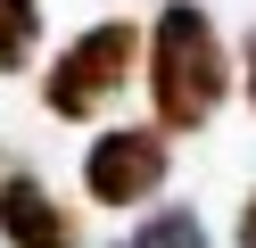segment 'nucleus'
I'll return each instance as SVG.
<instances>
[{
    "label": "nucleus",
    "mask_w": 256,
    "mask_h": 248,
    "mask_svg": "<svg viewBox=\"0 0 256 248\" xmlns=\"http://www.w3.org/2000/svg\"><path fill=\"white\" fill-rule=\"evenodd\" d=\"M248 108H256V33H248Z\"/></svg>",
    "instance_id": "6e6552de"
},
{
    "label": "nucleus",
    "mask_w": 256,
    "mask_h": 248,
    "mask_svg": "<svg viewBox=\"0 0 256 248\" xmlns=\"http://www.w3.org/2000/svg\"><path fill=\"white\" fill-rule=\"evenodd\" d=\"M132 58H140V25H124V17L83 25L50 58V75H42V108H50L58 124H91V116L132 83Z\"/></svg>",
    "instance_id": "f03ea898"
},
{
    "label": "nucleus",
    "mask_w": 256,
    "mask_h": 248,
    "mask_svg": "<svg viewBox=\"0 0 256 248\" xmlns=\"http://www.w3.org/2000/svg\"><path fill=\"white\" fill-rule=\"evenodd\" d=\"M42 42V0H0V75H25Z\"/></svg>",
    "instance_id": "423d86ee"
},
{
    "label": "nucleus",
    "mask_w": 256,
    "mask_h": 248,
    "mask_svg": "<svg viewBox=\"0 0 256 248\" xmlns=\"http://www.w3.org/2000/svg\"><path fill=\"white\" fill-rule=\"evenodd\" d=\"M166 165L174 157H166L157 124H116L83 149V190H91V207H140L166 190Z\"/></svg>",
    "instance_id": "7ed1b4c3"
},
{
    "label": "nucleus",
    "mask_w": 256,
    "mask_h": 248,
    "mask_svg": "<svg viewBox=\"0 0 256 248\" xmlns=\"http://www.w3.org/2000/svg\"><path fill=\"white\" fill-rule=\"evenodd\" d=\"M0 240L8 248H83V223L50 198L42 174H0Z\"/></svg>",
    "instance_id": "20e7f679"
},
{
    "label": "nucleus",
    "mask_w": 256,
    "mask_h": 248,
    "mask_svg": "<svg viewBox=\"0 0 256 248\" xmlns=\"http://www.w3.org/2000/svg\"><path fill=\"white\" fill-rule=\"evenodd\" d=\"M232 248H256V190H248V207H240V240Z\"/></svg>",
    "instance_id": "0eeeda50"
},
{
    "label": "nucleus",
    "mask_w": 256,
    "mask_h": 248,
    "mask_svg": "<svg viewBox=\"0 0 256 248\" xmlns=\"http://www.w3.org/2000/svg\"><path fill=\"white\" fill-rule=\"evenodd\" d=\"M149 50V99H157V132H198L206 116L232 91V58H223V33L198 0H166L157 25L140 33Z\"/></svg>",
    "instance_id": "f257e3e1"
},
{
    "label": "nucleus",
    "mask_w": 256,
    "mask_h": 248,
    "mask_svg": "<svg viewBox=\"0 0 256 248\" xmlns=\"http://www.w3.org/2000/svg\"><path fill=\"white\" fill-rule=\"evenodd\" d=\"M116 248H206V223H198V207H149Z\"/></svg>",
    "instance_id": "39448f33"
}]
</instances>
